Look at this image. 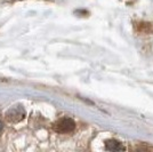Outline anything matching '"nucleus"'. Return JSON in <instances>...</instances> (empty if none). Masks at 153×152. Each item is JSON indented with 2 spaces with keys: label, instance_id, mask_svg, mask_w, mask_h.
<instances>
[{
  "label": "nucleus",
  "instance_id": "nucleus-1",
  "mask_svg": "<svg viewBox=\"0 0 153 152\" xmlns=\"http://www.w3.org/2000/svg\"><path fill=\"white\" fill-rule=\"evenodd\" d=\"M74 128H76V122L70 118H63L55 124V130L62 134L71 133L72 130H74Z\"/></svg>",
  "mask_w": 153,
  "mask_h": 152
},
{
  "label": "nucleus",
  "instance_id": "nucleus-2",
  "mask_svg": "<svg viewBox=\"0 0 153 152\" xmlns=\"http://www.w3.org/2000/svg\"><path fill=\"white\" fill-rule=\"evenodd\" d=\"M24 117H25V111L19 105L9 109L6 113V119L9 122H19V121L23 120Z\"/></svg>",
  "mask_w": 153,
  "mask_h": 152
},
{
  "label": "nucleus",
  "instance_id": "nucleus-3",
  "mask_svg": "<svg viewBox=\"0 0 153 152\" xmlns=\"http://www.w3.org/2000/svg\"><path fill=\"white\" fill-rule=\"evenodd\" d=\"M105 149L108 151H123L125 150V148L121 145V143L118 142V141H115V139H110V141H108L106 144H105Z\"/></svg>",
  "mask_w": 153,
  "mask_h": 152
},
{
  "label": "nucleus",
  "instance_id": "nucleus-4",
  "mask_svg": "<svg viewBox=\"0 0 153 152\" xmlns=\"http://www.w3.org/2000/svg\"><path fill=\"white\" fill-rule=\"evenodd\" d=\"M2 129H4V124H2V121L0 120V133L2 132Z\"/></svg>",
  "mask_w": 153,
  "mask_h": 152
}]
</instances>
